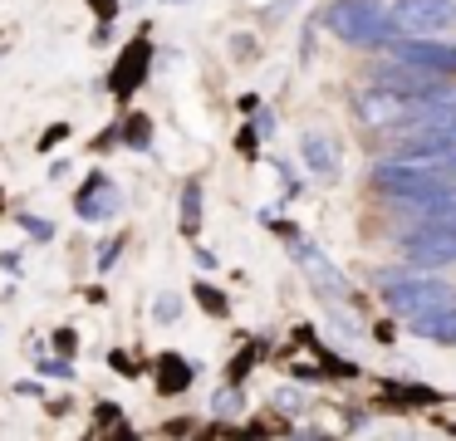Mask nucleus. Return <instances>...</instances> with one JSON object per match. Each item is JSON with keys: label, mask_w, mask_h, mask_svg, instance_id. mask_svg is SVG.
<instances>
[{"label": "nucleus", "mask_w": 456, "mask_h": 441, "mask_svg": "<svg viewBox=\"0 0 456 441\" xmlns=\"http://www.w3.org/2000/svg\"><path fill=\"white\" fill-rule=\"evenodd\" d=\"M319 20H324V29L334 39H344L348 49H383L397 39L393 15H387V5H378V0H329V5L319 10Z\"/></svg>", "instance_id": "f257e3e1"}, {"label": "nucleus", "mask_w": 456, "mask_h": 441, "mask_svg": "<svg viewBox=\"0 0 456 441\" xmlns=\"http://www.w3.org/2000/svg\"><path fill=\"white\" fill-rule=\"evenodd\" d=\"M403 260L427 270V265H456V216L442 221H417L403 231Z\"/></svg>", "instance_id": "f03ea898"}, {"label": "nucleus", "mask_w": 456, "mask_h": 441, "mask_svg": "<svg viewBox=\"0 0 456 441\" xmlns=\"http://www.w3.org/2000/svg\"><path fill=\"white\" fill-rule=\"evenodd\" d=\"M354 118L373 133H397L412 123V94H397L387 84H368L354 94Z\"/></svg>", "instance_id": "7ed1b4c3"}, {"label": "nucleus", "mask_w": 456, "mask_h": 441, "mask_svg": "<svg viewBox=\"0 0 456 441\" xmlns=\"http://www.w3.org/2000/svg\"><path fill=\"white\" fill-rule=\"evenodd\" d=\"M383 304L403 319H417V314L436 309V304H456V290L446 280H427V274H403V280L383 284Z\"/></svg>", "instance_id": "20e7f679"}, {"label": "nucleus", "mask_w": 456, "mask_h": 441, "mask_svg": "<svg viewBox=\"0 0 456 441\" xmlns=\"http://www.w3.org/2000/svg\"><path fill=\"white\" fill-rule=\"evenodd\" d=\"M387 15H393L403 39H427L456 25V0H393Z\"/></svg>", "instance_id": "39448f33"}, {"label": "nucleus", "mask_w": 456, "mask_h": 441, "mask_svg": "<svg viewBox=\"0 0 456 441\" xmlns=\"http://www.w3.org/2000/svg\"><path fill=\"white\" fill-rule=\"evenodd\" d=\"M393 157H407V162H452L456 157V123H422V127H403L397 133Z\"/></svg>", "instance_id": "423d86ee"}, {"label": "nucleus", "mask_w": 456, "mask_h": 441, "mask_svg": "<svg viewBox=\"0 0 456 441\" xmlns=\"http://www.w3.org/2000/svg\"><path fill=\"white\" fill-rule=\"evenodd\" d=\"M393 54L407 59V64H417V69H427V74H436V78H456V45H446V39H436V35H427V39L397 35Z\"/></svg>", "instance_id": "0eeeda50"}, {"label": "nucleus", "mask_w": 456, "mask_h": 441, "mask_svg": "<svg viewBox=\"0 0 456 441\" xmlns=\"http://www.w3.org/2000/svg\"><path fill=\"white\" fill-rule=\"evenodd\" d=\"M299 152H305L309 172H314L319 182H338V176H344V147H338V137L305 133V137H299Z\"/></svg>", "instance_id": "6e6552de"}, {"label": "nucleus", "mask_w": 456, "mask_h": 441, "mask_svg": "<svg viewBox=\"0 0 456 441\" xmlns=\"http://www.w3.org/2000/svg\"><path fill=\"white\" fill-rule=\"evenodd\" d=\"M295 250H299L295 260L309 270V280L319 284V294L329 290V299H348V280L338 274V265H334V260H324V255H319L314 245H305V241H295Z\"/></svg>", "instance_id": "1a4fd4ad"}, {"label": "nucleus", "mask_w": 456, "mask_h": 441, "mask_svg": "<svg viewBox=\"0 0 456 441\" xmlns=\"http://www.w3.org/2000/svg\"><path fill=\"white\" fill-rule=\"evenodd\" d=\"M148 59H152V45H148V39H133V45L123 49V59H118V69H113V78H109L113 94L128 98L133 88L142 84V74H148Z\"/></svg>", "instance_id": "9d476101"}, {"label": "nucleus", "mask_w": 456, "mask_h": 441, "mask_svg": "<svg viewBox=\"0 0 456 441\" xmlns=\"http://www.w3.org/2000/svg\"><path fill=\"white\" fill-rule=\"evenodd\" d=\"M407 323H412L417 339L442 343V348H456V304H436V309L417 314V319H407Z\"/></svg>", "instance_id": "9b49d317"}, {"label": "nucleus", "mask_w": 456, "mask_h": 441, "mask_svg": "<svg viewBox=\"0 0 456 441\" xmlns=\"http://www.w3.org/2000/svg\"><path fill=\"white\" fill-rule=\"evenodd\" d=\"M373 84H387V88H397V94H422L427 84H436V74H427V69H417V64H407V59L393 54V64L378 69Z\"/></svg>", "instance_id": "f8f14e48"}, {"label": "nucleus", "mask_w": 456, "mask_h": 441, "mask_svg": "<svg viewBox=\"0 0 456 441\" xmlns=\"http://www.w3.org/2000/svg\"><path fill=\"white\" fill-rule=\"evenodd\" d=\"M79 216L84 221H103V216H113L118 211V192L109 186V176H89V186L79 192Z\"/></svg>", "instance_id": "ddd939ff"}, {"label": "nucleus", "mask_w": 456, "mask_h": 441, "mask_svg": "<svg viewBox=\"0 0 456 441\" xmlns=\"http://www.w3.org/2000/svg\"><path fill=\"white\" fill-rule=\"evenodd\" d=\"M158 388L167 392V397L172 392H187L191 388V363L177 358V353H162L158 358Z\"/></svg>", "instance_id": "4468645a"}, {"label": "nucleus", "mask_w": 456, "mask_h": 441, "mask_svg": "<svg viewBox=\"0 0 456 441\" xmlns=\"http://www.w3.org/2000/svg\"><path fill=\"white\" fill-rule=\"evenodd\" d=\"M197 225H201V182H187L182 186V231L197 235Z\"/></svg>", "instance_id": "2eb2a0df"}, {"label": "nucleus", "mask_w": 456, "mask_h": 441, "mask_svg": "<svg viewBox=\"0 0 456 441\" xmlns=\"http://www.w3.org/2000/svg\"><path fill=\"white\" fill-rule=\"evenodd\" d=\"M191 294H197V304H201V309H207V314H216V319H226V314H231L226 294H221V290H211V284H197V290H191Z\"/></svg>", "instance_id": "dca6fc26"}, {"label": "nucleus", "mask_w": 456, "mask_h": 441, "mask_svg": "<svg viewBox=\"0 0 456 441\" xmlns=\"http://www.w3.org/2000/svg\"><path fill=\"white\" fill-rule=\"evenodd\" d=\"M123 133H128V143H133V147H148V143H152V123H148L142 113H133Z\"/></svg>", "instance_id": "f3484780"}, {"label": "nucleus", "mask_w": 456, "mask_h": 441, "mask_svg": "<svg viewBox=\"0 0 456 441\" xmlns=\"http://www.w3.org/2000/svg\"><path fill=\"white\" fill-rule=\"evenodd\" d=\"M152 314H158L162 323H172V319H177V314H182V299H177V294H162V299L152 304Z\"/></svg>", "instance_id": "a211bd4d"}, {"label": "nucleus", "mask_w": 456, "mask_h": 441, "mask_svg": "<svg viewBox=\"0 0 456 441\" xmlns=\"http://www.w3.org/2000/svg\"><path fill=\"white\" fill-rule=\"evenodd\" d=\"M211 407H216V412H236V407H240V392H236V388H221Z\"/></svg>", "instance_id": "6ab92c4d"}, {"label": "nucleus", "mask_w": 456, "mask_h": 441, "mask_svg": "<svg viewBox=\"0 0 456 441\" xmlns=\"http://www.w3.org/2000/svg\"><path fill=\"white\" fill-rule=\"evenodd\" d=\"M256 133H260V127H240V137H236V147L246 157H256Z\"/></svg>", "instance_id": "aec40b11"}, {"label": "nucleus", "mask_w": 456, "mask_h": 441, "mask_svg": "<svg viewBox=\"0 0 456 441\" xmlns=\"http://www.w3.org/2000/svg\"><path fill=\"white\" fill-rule=\"evenodd\" d=\"M118 245H123V241H109V245L99 250V270H113V260H118Z\"/></svg>", "instance_id": "412c9836"}, {"label": "nucleus", "mask_w": 456, "mask_h": 441, "mask_svg": "<svg viewBox=\"0 0 456 441\" xmlns=\"http://www.w3.org/2000/svg\"><path fill=\"white\" fill-rule=\"evenodd\" d=\"M20 221H25V231H30V235H40V241H50V225H45V221H30V216H20Z\"/></svg>", "instance_id": "4be33fe9"}, {"label": "nucleus", "mask_w": 456, "mask_h": 441, "mask_svg": "<svg viewBox=\"0 0 456 441\" xmlns=\"http://www.w3.org/2000/svg\"><path fill=\"white\" fill-rule=\"evenodd\" d=\"M89 5H94V10H99V15H103V20H113V0H89Z\"/></svg>", "instance_id": "5701e85b"}, {"label": "nucleus", "mask_w": 456, "mask_h": 441, "mask_svg": "<svg viewBox=\"0 0 456 441\" xmlns=\"http://www.w3.org/2000/svg\"><path fill=\"white\" fill-rule=\"evenodd\" d=\"M172 5H177V0H172Z\"/></svg>", "instance_id": "b1692460"}]
</instances>
